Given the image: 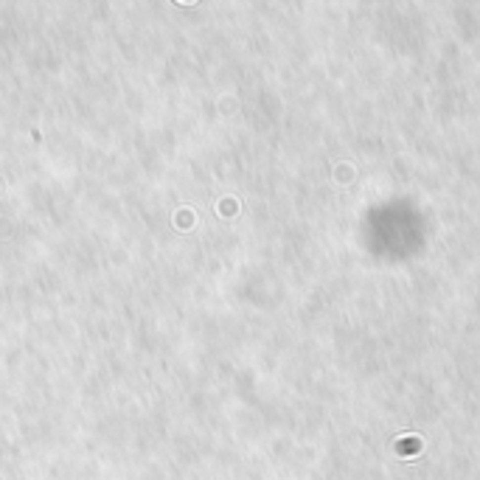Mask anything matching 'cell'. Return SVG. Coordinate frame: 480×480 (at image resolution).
Wrapping results in <instances>:
<instances>
[{
	"mask_svg": "<svg viewBox=\"0 0 480 480\" xmlns=\"http://www.w3.org/2000/svg\"><path fill=\"white\" fill-rule=\"evenodd\" d=\"M175 225H180V227H191L194 225V211L191 208H180L175 214Z\"/></svg>",
	"mask_w": 480,
	"mask_h": 480,
	"instance_id": "cell-1",
	"label": "cell"
},
{
	"mask_svg": "<svg viewBox=\"0 0 480 480\" xmlns=\"http://www.w3.org/2000/svg\"><path fill=\"white\" fill-rule=\"evenodd\" d=\"M236 208H239V205H236V200H225V202H219V214H222V217H233V214H236Z\"/></svg>",
	"mask_w": 480,
	"mask_h": 480,
	"instance_id": "cell-3",
	"label": "cell"
},
{
	"mask_svg": "<svg viewBox=\"0 0 480 480\" xmlns=\"http://www.w3.org/2000/svg\"><path fill=\"white\" fill-rule=\"evenodd\" d=\"M351 177H354V166H349V163L337 166V180H340V183H349Z\"/></svg>",
	"mask_w": 480,
	"mask_h": 480,
	"instance_id": "cell-2",
	"label": "cell"
}]
</instances>
